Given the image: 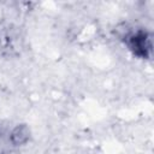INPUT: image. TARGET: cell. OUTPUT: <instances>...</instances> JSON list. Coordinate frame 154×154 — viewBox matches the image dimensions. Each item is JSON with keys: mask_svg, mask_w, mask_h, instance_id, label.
I'll list each match as a JSON object with an SVG mask.
<instances>
[{"mask_svg": "<svg viewBox=\"0 0 154 154\" xmlns=\"http://www.w3.org/2000/svg\"><path fill=\"white\" fill-rule=\"evenodd\" d=\"M131 48L137 53V54H142L146 55L147 51L150 49V43L148 37L146 36L144 32H138L136 35H134L131 37V43H130Z\"/></svg>", "mask_w": 154, "mask_h": 154, "instance_id": "obj_1", "label": "cell"}]
</instances>
